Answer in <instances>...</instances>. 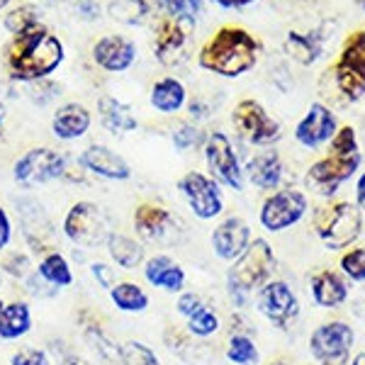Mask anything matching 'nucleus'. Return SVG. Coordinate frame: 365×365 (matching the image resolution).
<instances>
[{"instance_id": "obj_1", "label": "nucleus", "mask_w": 365, "mask_h": 365, "mask_svg": "<svg viewBox=\"0 0 365 365\" xmlns=\"http://www.w3.org/2000/svg\"><path fill=\"white\" fill-rule=\"evenodd\" d=\"M63 44L49 27L39 25L17 34L8 46V71L20 83L49 78L63 63Z\"/></svg>"}, {"instance_id": "obj_2", "label": "nucleus", "mask_w": 365, "mask_h": 365, "mask_svg": "<svg viewBox=\"0 0 365 365\" xmlns=\"http://www.w3.org/2000/svg\"><path fill=\"white\" fill-rule=\"evenodd\" d=\"M200 66L225 78H237L256 66L258 42L244 27H222L197 54Z\"/></svg>"}, {"instance_id": "obj_3", "label": "nucleus", "mask_w": 365, "mask_h": 365, "mask_svg": "<svg viewBox=\"0 0 365 365\" xmlns=\"http://www.w3.org/2000/svg\"><path fill=\"white\" fill-rule=\"evenodd\" d=\"M275 258L273 249L268 246V241L256 239L253 244L246 246V251L241 253L234 263V268L229 270V292L237 302H244V297L251 290L261 287L268 280V275L273 273Z\"/></svg>"}, {"instance_id": "obj_4", "label": "nucleus", "mask_w": 365, "mask_h": 365, "mask_svg": "<svg viewBox=\"0 0 365 365\" xmlns=\"http://www.w3.org/2000/svg\"><path fill=\"white\" fill-rule=\"evenodd\" d=\"M63 234L76 246L98 249L100 244H108L110 234H113V222H110L108 212L103 207L83 200V202H76L68 210L66 220H63Z\"/></svg>"}, {"instance_id": "obj_5", "label": "nucleus", "mask_w": 365, "mask_h": 365, "mask_svg": "<svg viewBox=\"0 0 365 365\" xmlns=\"http://www.w3.org/2000/svg\"><path fill=\"white\" fill-rule=\"evenodd\" d=\"M336 81L339 93L346 100H361L365 96V29L353 32L344 42L339 61L329 71Z\"/></svg>"}, {"instance_id": "obj_6", "label": "nucleus", "mask_w": 365, "mask_h": 365, "mask_svg": "<svg viewBox=\"0 0 365 365\" xmlns=\"http://www.w3.org/2000/svg\"><path fill=\"white\" fill-rule=\"evenodd\" d=\"M68 158L54 149H29L22 154L13 166V178L20 187H37L56 178H66Z\"/></svg>"}, {"instance_id": "obj_7", "label": "nucleus", "mask_w": 365, "mask_h": 365, "mask_svg": "<svg viewBox=\"0 0 365 365\" xmlns=\"http://www.w3.org/2000/svg\"><path fill=\"white\" fill-rule=\"evenodd\" d=\"M314 225L329 249H344L361 234V212L351 202H339L317 212Z\"/></svg>"}, {"instance_id": "obj_8", "label": "nucleus", "mask_w": 365, "mask_h": 365, "mask_svg": "<svg viewBox=\"0 0 365 365\" xmlns=\"http://www.w3.org/2000/svg\"><path fill=\"white\" fill-rule=\"evenodd\" d=\"M232 122L239 137L249 141V144L266 146L280 139V125L256 100H241L232 113Z\"/></svg>"}, {"instance_id": "obj_9", "label": "nucleus", "mask_w": 365, "mask_h": 365, "mask_svg": "<svg viewBox=\"0 0 365 365\" xmlns=\"http://www.w3.org/2000/svg\"><path fill=\"white\" fill-rule=\"evenodd\" d=\"M205 158H207V168L217 182L232 187V190H241L244 187L239 158L234 154V146L227 134L222 132L210 134L207 141H205Z\"/></svg>"}, {"instance_id": "obj_10", "label": "nucleus", "mask_w": 365, "mask_h": 365, "mask_svg": "<svg viewBox=\"0 0 365 365\" xmlns=\"http://www.w3.org/2000/svg\"><path fill=\"white\" fill-rule=\"evenodd\" d=\"M17 217H20L22 234H25L29 249L34 253H44V256L56 251V229L37 200L17 202Z\"/></svg>"}, {"instance_id": "obj_11", "label": "nucleus", "mask_w": 365, "mask_h": 365, "mask_svg": "<svg viewBox=\"0 0 365 365\" xmlns=\"http://www.w3.org/2000/svg\"><path fill=\"white\" fill-rule=\"evenodd\" d=\"M361 166V154L339 156L331 154L317 161L307 173V187L319 195H334L344 180H349Z\"/></svg>"}, {"instance_id": "obj_12", "label": "nucleus", "mask_w": 365, "mask_h": 365, "mask_svg": "<svg viewBox=\"0 0 365 365\" xmlns=\"http://www.w3.org/2000/svg\"><path fill=\"white\" fill-rule=\"evenodd\" d=\"M180 192L185 195L190 210L195 212L200 220H212L222 212V190L220 182L210 175L192 170V173L182 175L178 182Z\"/></svg>"}, {"instance_id": "obj_13", "label": "nucleus", "mask_w": 365, "mask_h": 365, "mask_svg": "<svg viewBox=\"0 0 365 365\" xmlns=\"http://www.w3.org/2000/svg\"><path fill=\"white\" fill-rule=\"evenodd\" d=\"M192 25L173 17L163 15L156 25V42H154V56L163 66H178L187 58V39H190Z\"/></svg>"}, {"instance_id": "obj_14", "label": "nucleus", "mask_w": 365, "mask_h": 365, "mask_svg": "<svg viewBox=\"0 0 365 365\" xmlns=\"http://www.w3.org/2000/svg\"><path fill=\"white\" fill-rule=\"evenodd\" d=\"M309 344L317 361H322L324 365H339L349 356V349L353 344V331L341 322L324 324V327H319L312 334Z\"/></svg>"}, {"instance_id": "obj_15", "label": "nucleus", "mask_w": 365, "mask_h": 365, "mask_svg": "<svg viewBox=\"0 0 365 365\" xmlns=\"http://www.w3.org/2000/svg\"><path fill=\"white\" fill-rule=\"evenodd\" d=\"M307 210V200L297 190H280L266 200L261 210V222L270 232L292 227Z\"/></svg>"}, {"instance_id": "obj_16", "label": "nucleus", "mask_w": 365, "mask_h": 365, "mask_svg": "<svg viewBox=\"0 0 365 365\" xmlns=\"http://www.w3.org/2000/svg\"><path fill=\"white\" fill-rule=\"evenodd\" d=\"M93 61L108 73H122L137 61V44L122 34H108L93 44Z\"/></svg>"}, {"instance_id": "obj_17", "label": "nucleus", "mask_w": 365, "mask_h": 365, "mask_svg": "<svg viewBox=\"0 0 365 365\" xmlns=\"http://www.w3.org/2000/svg\"><path fill=\"white\" fill-rule=\"evenodd\" d=\"M78 163L86 170L96 173L105 180H127L132 175V166L105 144H91L83 154L78 156Z\"/></svg>"}, {"instance_id": "obj_18", "label": "nucleus", "mask_w": 365, "mask_h": 365, "mask_svg": "<svg viewBox=\"0 0 365 365\" xmlns=\"http://www.w3.org/2000/svg\"><path fill=\"white\" fill-rule=\"evenodd\" d=\"M334 134H336V117L322 103L312 105L309 113L304 115V120L295 129L297 141L302 146H309V149L324 144L327 139H334Z\"/></svg>"}, {"instance_id": "obj_19", "label": "nucleus", "mask_w": 365, "mask_h": 365, "mask_svg": "<svg viewBox=\"0 0 365 365\" xmlns=\"http://www.w3.org/2000/svg\"><path fill=\"white\" fill-rule=\"evenodd\" d=\"M134 229L144 241H156V244H163L175 229V217L170 215L166 207L161 205H151L144 202L139 205L137 212H134Z\"/></svg>"}, {"instance_id": "obj_20", "label": "nucleus", "mask_w": 365, "mask_h": 365, "mask_svg": "<svg viewBox=\"0 0 365 365\" xmlns=\"http://www.w3.org/2000/svg\"><path fill=\"white\" fill-rule=\"evenodd\" d=\"M249 244H251L249 225L244 220H239V217H229L212 234V249H215L220 258H225V261H237Z\"/></svg>"}, {"instance_id": "obj_21", "label": "nucleus", "mask_w": 365, "mask_h": 365, "mask_svg": "<svg viewBox=\"0 0 365 365\" xmlns=\"http://www.w3.org/2000/svg\"><path fill=\"white\" fill-rule=\"evenodd\" d=\"M258 309L275 324H287L297 314V299L285 282H268L258 295Z\"/></svg>"}, {"instance_id": "obj_22", "label": "nucleus", "mask_w": 365, "mask_h": 365, "mask_svg": "<svg viewBox=\"0 0 365 365\" xmlns=\"http://www.w3.org/2000/svg\"><path fill=\"white\" fill-rule=\"evenodd\" d=\"M91 125H93V117L88 113L86 105L81 103L61 105L54 113V117H51V132L61 141H76L86 137Z\"/></svg>"}, {"instance_id": "obj_23", "label": "nucleus", "mask_w": 365, "mask_h": 365, "mask_svg": "<svg viewBox=\"0 0 365 365\" xmlns=\"http://www.w3.org/2000/svg\"><path fill=\"white\" fill-rule=\"evenodd\" d=\"M98 115H100L103 127L113 134L134 132L139 125L137 117H134L132 110H129V105H125L122 100H117L113 96H103L98 100Z\"/></svg>"}, {"instance_id": "obj_24", "label": "nucleus", "mask_w": 365, "mask_h": 365, "mask_svg": "<svg viewBox=\"0 0 365 365\" xmlns=\"http://www.w3.org/2000/svg\"><path fill=\"white\" fill-rule=\"evenodd\" d=\"M144 275L154 287H163V290H168V292H180L182 285H185V273H182V268L168 256L149 258L144 268Z\"/></svg>"}, {"instance_id": "obj_25", "label": "nucleus", "mask_w": 365, "mask_h": 365, "mask_svg": "<svg viewBox=\"0 0 365 365\" xmlns=\"http://www.w3.org/2000/svg\"><path fill=\"white\" fill-rule=\"evenodd\" d=\"M185 96H187L185 86H182L178 78H173V76H166V78H161L154 83L149 100L158 113L173 115V113H178L182 105H185Z\"/></svg>"}, {"instance_id": "obj_26", "label": "nucleus", "mask_w": 365, "mask_h": 365, "mask_svg": "<svg viewBox=\"0 0 365 365\" xmlns=\"http://www.w3.org/2000/svg\"><path fill=\"white\" fill-rule=\"evenodd\" d=\"M285 49L295 61H299L302 66H309L324 51V34L319 29L314 32H290L285 37Z\"/></svg>"}, {"instance_id": "obj_27", "label": "nucleus", "mask_w": 365, "mask_h": 365, "mask_svg": "<svg viewBox=\"0 0 365 365\" xmlns=\"http://www.w3.org/2000/svg\"><path fill=\"white\" fill-rule=\"evenodd\" d=\"M249 180L253 185L263 187V190H270L280 182V175H282V163H280V156L275 151H263V154L253 156L249 161Z\"/></svg>"}, {"instance_id": "obj_28", "label": "nucleus", "mask_w": 365, "mask_h": 365, "mask_svg": "<svg viewBox=\"0 0 365 365\" xmlns=\"http://www.w3.org/2000/svg\"><path fill=\"white\" fill-rule=\"evenodd\" d=\"M32 329V312L25 302H10L0 314V339L15 341Z\"/></svg>"}, {"instance_id": "obj_29", "label": "nucleus", "mask_w": 365, "mask_h": 365, "mask_svg": "<svg viewBox=\"0 0 365 365\" xmlns=\"http://www.w3.org/2000/svg\"><path fill=\"white\" fill-rule=\"evenodd\" d=\"M108 251L117 266L125 270H134L144 263V246L139 241H134L132 237H125V234H115V232L110 234Z\"/></svg>"}, {"instance_id": "obj_30", "label": "nucleus", "mask_w": 365, "mask_h": 365, "mask_svg": "<svg viewBox=\"0 0 365 365\" xmlns=\"http://www.w3.org/2000/svg\"><path fill=\"white\" fill-rule=\"evenodd\" d=\"M312 290H314V299L322 307H336L346 299V285L331 270H322L319 275H314L312 280Z\"/></svg>"}, {"instance_id": "obj_31", "label": "nucleus", "mask_w": 365, "mask_h": 365, "mask_svg": "<svg viewBox=\"0 0 365 365\" xmlns=\"http://www.w3.org/2000/svg\"><path fill=\"white\" fill-rule=\"evenodd\" d=\"M37 273L54 287H68L73 282V273H71V266L66 261V256H61L58 251H51L39 261Z\"/></svg>"}, {"instance_id": "obj_32", "label": "nucleus", "mask_w": 365, "mask_h": 365, "mask_svg": "<svg viewBox=\"0 0 365 365\" xmlns=\"http://www.w3.org/2000/svg\"><path fill=\"white\" fill-rule=\"evenodd\" d=\"M115 307L122 312H144L149 307V295L137 285V282H117L110 290Z\"/></svg>"}, {"instance_id": "obj_33", "label": "nucleus", "mask_w": 365, "mask_h": 365, "mask_svg": "<svg viewBox=\"0 0 365 365\" xmlns=\"http://www.w3.org/2000/svg\"><path fill=\"white\" fill-rule=\"evenodd\" d=\"M3 25L10 34H13V37H17V34L27 32V29L42 25V10H39L34 3H22L5 15Z\"/></svg>"}, {"instance_id": "obj_34", "label": "nucleus", "mask_w": 365, "mask_h": 365, "mask_svg": "<svg viewBox=\"0 0 365 365\" xmlns=\"http://www.w3.org/2000/svg\"><path fill=\"white\" fill-rule=\"evenodd\" d=\"M149 3L146 0H113L108 5V13L113 20L122 25H144L149 17Z\"/></svg>"}, {"instance_id": "obj_35", "label": "nucleus", "mask_w": 365, "mask_h": 365, "mask_svg": "<svg viewBox=\"0 0 365 365\" xmlns=\"http://www.w3.org/2000/svg\"><path fill=\"white\" fill-rule=\"evenodd\" d=\"M158 8L166 13V17H173V20L187 22V25L195 27V22L202 15V0H158Z\"/></svg>"}, {"instance_id": "obj_36", "label": "nucleus", "mask_w": 365, "mask_h": 365, "mask_svg": "<svg viewBox=\"0 0 365 365\" xmlns=\"http://www.w3.org/2000/svg\"><path fill=\"white\" fill-rule=\"evenodd\" d=\"M120 361L122 365H158L156 353L139 341H127L125 346H120Z\"/></svg>"}, {"instance_id": "obj_37", "label": "nucleus", "mask_w": 365, "mask_h": 365, "mask_svg": "<svg viewBox=\"0 0 365 365\" xmlns=\"http://www.w3.org/2000/svg\"><path fill=\"white\" fill-rule=\"evenodd\" d=\"M227 356H229V361H234L237 365H251L258 361L256 344L246 336H234L232 344H229Z\"/></svg>"}, {"instance_id": "obj_38", "label": "nucleus", "mask_w": 365, "mask_h": 365, "mask_svg": "<svg viewBox=\"0 0 365 365\" xmlns=\"http://www.w3.org/2000/svg\"><path fill=\"white\" fill-rule=\"evenodd\" d=\"M187 329H190V334H195V336H210V334H215L217 329H220V322H217V317L212 314L210 309L202 307L187 319Z\"/></svg>"}, {"instance_id": "obj_39", "label": "nucleus", "mask_w": 365, "mask_h": 365, "mask_svg": "<svg viewBox=\"0 0 365 365\" xmlns=\"http://www.w3.org/2000/svg\"><path fill=\"white\" fill-rule=\"evenodd\" d=\"M331 154L339 156H351L358 154V139H356V129L353 127H344L334 134L331 139Z\"/></svg>"}, {"instance_id": "obj_40", "label": "nucleus", "mask_w": 365, "mask_h": 365, "mask_svg": "<svg viewBox=\"0 0 365 365\" xmlns=\"http://www.w3.org/2000/svg\"><path fill=\"white\" fill-rule=\"evenodd\" d=\"M58 96H61V86H56L54 81H49V78L29 83V98H32V103H37V105H46L49 100H54Z\"/></svg>"}, {"instance_id": "obj_41", "label": "nucleus", "mask_w": 365, "mask_h": 365, "mask_svg": "<svg viewBox=\"0 0 365 365\" xmlns=\"http://www.w3.org/2000/svg\"><path fill=\"white\" fill-rule=\"evenodd\" d=\"M202 141H207V139H205V134L200 132V129H197L195 125H180V127L173 132V144L178 146L180 151L192 149V146L202 144Z\"/></svg>"}, {"instance_id": "obj_42", "label": "nucleus", "mask_w": 365, "mask_h": 365, "mask_svg": "<svg viewBox=\"0 0 365 365\" xmlns=\"http://www.w3.org/2000/svg\"><path fill=\"white\" fill-rule=\"evenodd\" d=\"M86 336H88L91 344H96L93 349H96L103 358H108V361H113V358H120V346H115L113 341H110L103 331H100V329H88Z\"/></svg>"}, {"instance_id": "obj_43", "label": "nucleus", "mask_w": 365, "mask_h": 365, "mask_svg": "<svg viewBox=\"0 0 365 365\" xmlns=\"http://www.w3.org/2000/svg\"><path fill=\"white\" fill-rule=\"evenodd\" d=\"M341 266H344V270L353 280H365V246L363 249H353L351 253H346Z\"/></svg>"}, {"instance_id": "obj_44", "label": "nucleus", "mask_w": 365, "mask_h": 365, "mask_svg": "<svg viewBox=\"0 0 365 365\" xmlns=\"http://www.w3.org/2000/svg\"><path fill=\"white\" fill-rule=\"evenodd\" d=\"M10 365H51V361L42 349H20L10 358Z\"/></svg>"}, {"instance_id": "obj_45", "label": "nucleus", "mask_w": 365, "mask_h": 365, "mask_svg": "<svg viewBox=\"0 0 365 365\" xmlns=\"http://www.w3.org/2000/svg\"><path fill=\"white\" fill-rule=\"evenodd\" d=\"M3 268L8 270L10 275H15V278L25 280L29 275V258L25 253H10V256L3 261Z\"/></svg>"}, {"instance_id": "obj_46", "label": "nucleus", "mask_w": 365, "mask_h": 365, "mask_svg": "<svg viewBox=\"0 0 365 365\" xmlns=\"http://www.w3.org/2000/svg\"><path fill=\"white\" fill-rule=\"evenodd\" d=\"M25 282H27V292L34 297H51V295H56V290H58V287L49 285V282H46L39 273L27 275Z\"/></svg>"}, {"instance_id": "obj_47", "label": "nucleus", "mask_w": 365, "mask_h": 365, "mask_svg": "<svg viewBox=\"0 0 365 365\" xmlns=\"http://www.w3.org/2000/svg\"><path fill=\"white\" fill-rule=\"evenodd\" d=\"M76 13H78L81 20H86V22H96L98 17H100V3L98 0H76Z\"/></svg>"}, {"instance_id": "obj_48", "label": "nucleus", "mask_w": 365, "mask_h": 365, "mask_svg": "<svg viewBox=\"0 0 365 365\" xmlns=\"http://www.w3.org/2000/svg\"><path fill=\"white\" fill-rule=\"evenodd\" d=\"M202 309V299H200L195 292H185V295H180V299H178V312L182 317H187L190 319L195 312H200Z\"/></svg>"}, {"instance_id": "obj_49", "label": "nucleus", "mask_w": 365, "mask_h": 365, "mask_svg": "<svg viewBox=\"0 0 365 365\" xmlns=\"http://www.w3.org/2000/svg\"><path fill=\"white\" fill-rule=\"evenodd\" d=\"M91 273L103 287H108V290H113V287H115V273H113V268H110V266H105V263H93Z\"/></svg>"}, {"instance_id": "obj_50", "label": "nucleus", "mask_w": 365, "mask_h": 365, "mask_svg": "<svg viewBox=\"0 0 365 365\" xmlns=\"http://www.w3.org/2000/svg\"><path fill=\"white\" fill-rule=\"evenodd\" d=\"M10 239H13V225H10L8 212L0 207V251L10 244Z\"/></svg>"}, {"instance_id": "obj_51", "label": "nucleus", "mask_w": 365, "mask_h": 365, "mask_svg": "<svg viewBox=\"0 0 365 365\" xmlns=\"http://www.w3.org/2000/svg\"><path fill=\"white\" fill-rule=\"evenodd\" d=\"M210 3L220 5V8H227V10H237V8H246V5L256 3V0H210Z\"/></svg>"}, {"instance_id": "obj_52", "label": "nucleus", "mask_w": 365, "mask_h": 365, "mask_svg": "<svg viewBox=\"0 0 365 365\" xmlns=\"http://www.w3.org/2000/svg\"><path fill=\"white\" fill-rule=\"evenodd\" d=\"M356 195H358V205H361V207L365 210V173L361 175V180H358Z\"/></svg>"}, {"instance_id": "obj_53", "label": "nucleus", "mask_w": 365, "mask_h": 365, "mask_svg": "<svg viewBox=\"0 0 365 365\" xmlns=\"http://www.w3.org/2000/svg\"><path fill=\"white\" fill-rule=\"evenodd\" d=\"M61 365H93V363H88V361H83V358H78V356H71Z\"/></svg>"}, {"instance_id": "obj_54", "label": "nucleus", "mask_w": 365, "mask_h": 365, "mask_svg": "<svg viewBox=\"0 0 365 365\" xmlns=\"http://www.w3.org/2000/svg\"><path fill=\"white\" fill-rule=\"evenodd\" d=\"M3 125H5V110H3V105H0V134H3Z\"/></svg>"}, {"instance_id": "obj_55", "label": "nucleus", "mask_w": 365, "mask_h": 365, "mask_svg": "<svg viewBox=\"0 0 365 365\" xmlns=\"http://www.w3.org/2000/svg\"><path fill=\"white\" fill-rule=\"evenodd\" d=\"M353 365H365V353H361V356H356V361H353Z\"/></svg>"}, {"instance_id": "obj_56", "label": "nucleus", "mask_w": 365, "mask_h": 365, "mask_svg": "<svg viewBox=\"0 0 365 365\" xmlns=\"http://www.w3.org/2000/svg\"><path fill=\"white\" fill-rule=\"evenodd\" d=\"M10 3H13V0H0V10H5V8H8Z\"/></svg>"}, {"instance_id": "obj_57", "label": "nucleus", "mask_w": 365, "mask_h": 365, "mask_svg": "<svg viewBox=\"0 0 365 365\" xmlns=\"http://www.w3.org/2000/svg\"><path fill=\"white\" fill-rule=\"evenodd\" d=\"M3 307H5V302H3V299H0V314H3Z\"/></svg>"}, {"instance_id": "obj_58", "label": "nucleus", "mask_w": 365, "mask_h": 365, "mask_svg": "<svg viewBox=\"0 0 365 365\" xmlns=\"http://www.w3.org/2000/svg\"><path fill=\"white\" fill-rule=\"evenodd\" d=\"M361 5H363V10H365V0H361Z\"/></svg>"}, {"instance_id": "obj_59", "label": "nucleus", "mask_w": 365, "mask_h": 365, "mask_svg": "<svg viewBox=\"0 0 365 365\" xmlns=\"http://www.w3.org/2000/svg\"><path fill=\"white\" fill-rule=\"evenodd\" d=\"M0 287H3V278H0Z\"/></svg>"}, {"instance_id": "obj_60", "label": "nucleus", "mask_w": 365, "mask_h": 365, "mask_svg": "<svg viewBox=\"0 0 365 365\" xmlns=\"http://www.w3.org/2000/svg\"><path fill=\"white\" fill-rule=\"evenodd\" d=\"M61 3H66V0H61Z\"/></svg>"}, {"instance_id": "obj_61", "label": "nucleus", "mask_w": 365, "mask_h": 365, "mask_svg": "<svg viewBox=\"0 0 365 365\" xmlns=\"http://www.w3.org/2000/svg\"><path fill=\"white\" fill-rule=\"evenodd\" d=\"M158 365H161V363H158Z\"/></svg>"}]
</instances>
